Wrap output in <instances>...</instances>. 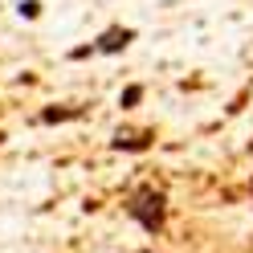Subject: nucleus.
<instances>
[{
	"label": "nucleus",
	"instance_id": "obj_1",
	"mask_svg": "<svg viewBox=\"0 0 253 253\" xmlns=\"http://www.w3.org/2000/svg\"><path fill=\"white\" fill-rule=\"evenodd\" d=\"M126 216H131L143 233L160 237L168 229V196L160 188H135V192L126 196Z\"/></svg>",
	"mask_w": 253,
	"mask_h": 253
},
{
	"label": "nucleus",
	"instance_id": "obj_2",
	"mask_svg": "<svg viewBox=\"0 0 253 253\" xmlns=\"http://www.w3.org/2000/svg\"><path fill=\"white\" fill-rule=\"evenodd\" d=\"M135 37H139V33H135L131 25H110V29H102V33L94 37L90 45H78L70 57H74V61H82V57H90V53H106V57H115V53H123Z\"/></svg>",
	"mask_w": 253,
	"mask_h": 253
},
{
	"label": "nucleus",
	"instance_id": "obj_3",
	"mask_svg": "<svg viewBox=\"0 0 253 253\" xmlns=\"http://www.w3.org/2000/svg\"><path fill=\"white\" fill-rule=\"evenodd\" d=\"M70 119H82V106H49V110H41V123H45V126L70 123Z\"/></svg>",
	"mask_w": 253,
	"mask_h": 253
},
{
	"label": "nucleus",
	"instance_id": "obj_4",
	"mask_svg": "<svg viewBox=\"0 0 253 253\" xmlns=\"http://www.w3.org/2000/svg\"><path fill=\"white\" fill-rule=\"evenodd\" d=\"M110 147H115V151H147L151 147V139L147 135H115V139H110Z\"/></svg>",
	"mask_w": 253,
	"mask_h": 253
},
{
	"label": "nucleus",
	"instance_id": "obj_5",
	"mask_svg": "<svg viewBox=\"0 0 253 253\" xmlns=\"http://www.w3.org/2000/svg\"><path fill=\"white\" fill-rule=\"evenodd\" d=\"M139 102H143V86H126V90L119 94V106H123V110H131V106H139Z\"/></svg>",
	"mask_w": 253,
	"mask_h": 253
},
{
	"label": "nucleus",
	"instance_id": "obj_6",
	"mask_svg": "<svg viewBox=\"0 0 253 253\" xmlns=\"http://www.w3.org/2000/svg\"><path fill=\"white\" fill-rule=\"evenodd\" d=\"M17 12H21V17H29V21H37V17H41V4H37V0H21Z\"/></svg>",
	"mask_w": 253,
	"mask_h": 253
},
{
	"label": "nucleus",
	"instance_id": "obj_7",
	"mask_svg": "<svg viewBox=\"0 0 253 253\" xmlns=\"http://www.w3.org/2000/svg\"><path fill=\"white\" fill-rule=\"evenodd\" d=\"M4 139H8V135H4V131H0V143H4Z\"/></svg>",
	"mask_w": 253,
	"mask_h": 253
},
{
	"label": "nucleus",
	"instance_id": "obj_8",
	"mask_svg": "<svg viewBox=\"0 0 253 253\" xmlns=\"http://www.w3.org/2000/svg\"><path fill=\"white\" fill-rule=\"evenodd\" d=\"M249 192H253V180H249Z\"/></svg>",
	"mask_w": 253,
	"mask_h": 253
}]
</instances>
